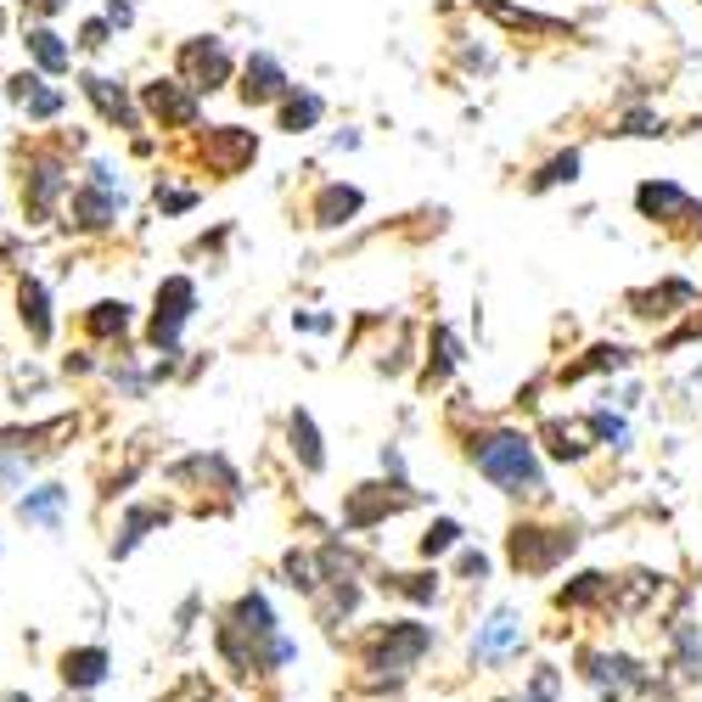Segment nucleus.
<instances>
[{
	"label": "nucleus",
	"mask_w": 702,
	"mask_h": 702,
	"mask_svg": "<svg viewBox=\"0 0 702 702\" xmlns=\"http://www.w3.org/2000/svg\"><path fill=\"white\" fill-rule=\"evenodd\" d=\"M34 7H40V12H57V7H68V0H34Z\"/></svg>",
	"instance_id": "473e14b6"
},
{
	"label": "nucleus",
	"mask_w": 702,
	"mask_h": 702,
	"mask_svg": "<svg viewBox=\"0 0 702 702\" xmlns=\"http://www.w3.org/2000/svg\"><path fill=\"white\" fill-rule=\"evenodd\" d=\"M247 84H242V96L253 102V108H265V102H282L287 96V73H282V62L276 57H247V73H242Z\"/></svg>",
	"instance_id": "0eeeda50"
},
{
	"label": "nucleus",
	"mask_w": 702,
	"mask_h": 702,
	"mask_svg": "<svg viewBox=\"0 0 702 702\" xmlns=\"http://www.w3.org/2000/svg\"><path fill=\"white\" fill-rule=\"evenodd\" d=\"M146 108L157 113V119H174V124H192L197 119V102L181 91L174 79H157V84H146Z\"/></svg>",
	"instance_id": "1a4fd4ad"
},
{
	"label": "nucleus",
	"mask_w": 702,
	"mask_h": 702,
	"mask_svg": "<svg viewBox=\"0 0 702 702\" xmlns=\"http://www.w3.org/2000/svg\"><path fill=\"white\" fill-rule=\"evenodd\" d=\"M293 450L304 456V467H309V472H321V461H326V456H321V438H315V421H309L304 410L293 416Z\"/></svg>",
	"instance_id": "5701e85b"
},
{
	"label": "nucleus",
	"mask_w": 702,
	"mask_h": 702,
	"mask_svg": "<svg viewBox=\"0 0 702 702\" xmlns=\"http://www.w3.org/2000/svg\"><path fill=\"white\" fill-rule=\"evenodd\" d=\"M12 96L23 102V113H29V119H51V113L62 108V91H45V84H40L34 73L12 79Z\"/></svg>",
	"instance_id": "4468645a"
},
{
	"label": "nucleus",
	"mask_w": 702,
	"mask_h": 702,
	"mask_svg": "<svg viewBox=\"0 0 702 702\" xmlns=\"http://www.w3.org/2000/svg\"><path fill=\"white\" fill-rule=\"evenodd\" d=\"M163 517H169L163 506H135V511L124 517V540H113V557H130V551L146 540V529H157Z\"/></svg>",
	"instance_id": "a211bd4d"
},
{
	"label": "nucleus",
	"mask_w": 702,
	"mask_h": 702,
	"mask_svg": "<svg viewBox=\"0 0 702 702\" xmlns=\"http://www.w3.org/2000/svg\"><path fill=\"white\" fill-rule=\"evenodd\" d=\"M456 540H461V529H456L450 517H445V522H433V529L421 535V557H445V551H450Z\"/></svg>",
	"instance_id": "bb28decb"
},
{
	"label": "nucleus",
	"mask_w": 702,
	"mask_h": 702,
	"mask_svg": "<svg viewBox=\"0 0 702 702\" xmlns=\"http://www.w3.org/2000/svg\"><path fill=\"white\" fill-rule=\"evenodd\" d=\"M29 51L40 57V68H51V73H62L68 68V45L51 34V29H29Z\"/></svg>",
	"instance_id": "b1692460"
},
{
	"label": "nucleus",
	"mask_w": 702,
	"mask_h": 702,
	"mask_svg": "<svg viewBox=\"0 0 702 702\" xmlns=\"http://www.w3.org/2000/svg\"><path fill=\"white\" fill-rule=\"evenodd\" d=\"M181 68H186V79H192V91H220V84L231 79V57H225V45L208 34V40H192L186 51H181Z\"/></svg>",
	"instance_id": "20e7f679"
},
{
	"label": "nucleus",
	"mask_w": 702,
	"mask_h": 702,
	"mask_svg": "<svg viewBox=\"0 0 702 702\" xmlns=\"http://www.w3.org/2000/svg\"><path fill=\"white\" fill-rule=\"evenodd\" d=\"M287 573H293V584H304V590H315V584H321V579H315V562H309V557H298V551L287 557Z\"/></svg>",
	"instance_id": "cd10ccee"
},
{
	"label": "nucleus",
	"mask_w": 702,
	"mask_h": 702,
	"mask_svg": "<svg viewBox=\"0 0 702 702\" xmlns=\"http://www.w3.org/2000/svg\"><path fill=\"white\" fill-rule=\"evenodd\" d=\"M596 596H607V573H579V584L562 590V607H590Z\"/></svg>",
	"instance_id": "a878e982"
},
{
	"label": "nucleus",
	"mask_w": 702,
	"mask_h": 702,
	"mask_svg": "<svg viewBox=\"0 0 702 702\" xmlns=\"http://www.w3.org/2000/svg\"><path fill=\"white\" fill-rule=\"evenodd\" d=\"M57 192H62V163L40 157V163H34V181H23V197L34 203V214H45Z\"/></svg>",
	"instance_id": "f3484780"
},
{
	"label": "nucleus",
	"mask_w": 702,
	"mask_h": 702,
	"mask_svg": "<svg viewBox=\"0 0 702 702\" xmlns=\"http://www.w3.org/2000/svg\"><path fill=\"white\" fill-rule=\"evenodd\" d=\"M84 321H91L96 337H124V332H130V304H113V298H108V304H96Z\"/></svg>",
	"instance_id": "4be33fe9"
},
{
	"label": "nucleus",
	"mask_w": 702,
	"mask_h": 702,
	"mask_svg": "<svg viewBox=\"0 0 702 702\" xmlns=\"http://www.w3.org/2000/svg\"><path fill=\"white\" fill-rule=\"evenodd\" d=\"M573 551L568 529H511V562L517 573H551Z\"/></svg>",
	"instance_id": "f03ea898"
},
{
	"label": "nucleus",
	"mask_w": 702,
	"mask_h": 702,
	"mask_svg": "<svg viewBox=\"0 0 702 702\" xmlns=\"http://www.w3.org/2000/svg\"><path fill=\"white\" fill-rule=\"evenodd\" d=\"M208 152H220V174H236L253 152H258V141L247 135V130H208Z\"/></svg>",
	"instance_id": "9b49d317"
},
{
	"label": "nucleus",
	"mask_w": 702,
	"mask_h": 702,
	"mask_svg": "<svg viewBox=\"0 0 702 702\" xmlns=\"http://www.w3.org/2000/svg\"><path fill=\"white\" fill-rule=\"evenodd\" d=\"M517 635H522V630H517L511 612H495V619L484 624V635L472 641V652H478V658H500V652H511V647H517Z\"/></svg>",
	"instance_id": "2eb2a0df"
},
{
	"label": "nucleus",
	"mask_w": 702,
	"mask_h": 702,
	"mask_svg": "<svg viewBox=\"0 0 702 702\" xmlns=\"http://www.w3.org/2000/svg\"><path fill=\"white\" fill-rule=\"evenodd\" d=\"M360 192L355 186H326L321 197H315V225H343L348 214H360Z\"/></svg>",
	"instance_id": "ddd939ff"
},
{
	"label": "nucleus",
	"mask_w": 702,
	"mask_h": 702,
	"mask_svg": "<svg viewBox=\"0 0 702 702\" xmlns=\"http://www.w3.org/2000/svg\"><path fill=\"white\" fill-rule=\"evenodd\" d=\"M108 647H73V652H62V680L73 685V691H96L102 680H108Z\"/></svg>",
	"instance_id": "6e6552de"
},
{
	"label": "nucleus",
	"mask_w": 702,
	"mask_h": 702,
	"mask_svg": "<svg viewBox=\"0 0 702 702\" xmlns=\"http://www.w3.org/2000/svg\"><path fill=\"white\" fill-rule=\"evenodd\" d=\"M84 96H91V102H96L108 119H124V124L135 119V113H130V102L113 91V79H96V73H91V79H84Z\"/></svg>",
	"instance_id": "412c9836"
},
{
	"label": "nucleus",
	"mask_w": 702,
	"mask_h": 702,
	"mask_svg": "<svg viewBox=\"0 0 702 702\" xmlns=\"http://www.w3.org/2000/svg\"><path fill=\"white\" fill-rule=\"evenodd\" d=\"M315 119H321V96H315V91H298V96L282 102V130L298 135V130H309Z\"/></svg>",
	"instance_id": "aec40b11"
},
{
	"label": "nucleus",
	"mask_w": 702,
	"mask_h": 702,
	"mask_svg": "<svg viewBox=\"0 0 702 702\" xmlns=\"http://www.w3.org/2000/svg\"><path fill=\"white\" fill-rule=\"evenodd\" d=\"M84 45H91V51L108 45V23H84Z\"/></svg>",
	"instance_id": "7c9ffc66"
},
{
	"label": "nucleus",
	"mask_w": 702,
	"mask_h": 702,
	"mask_svg": "<svg viewBox=\"0 0 702 702\" xmlns=\"http://www.w3.org/2000/svg\"><path fill=\"white\" fill-rule=\"evenodd\" d=\"M472 461L506 495H546V472H540L535 445L522 433H484V438H472Z\"/></svg>",
	"instance_id": "f257e3e1"
},
{
	"label": "nucleus",
	"mask_w": 702,
	"mask_h": 702,
	"mask_svg": "<svg viewBox=\"0 0 702 702\" xmlns=\"http://www.w3.org/2000/svg\"><path fill=\"white\" fill-rule=\"evenodd\" d=\"M399 590H405L410 601H427V596H433V573H405V579H399Z\"/></svg>",
	"instance_id": "c85d7f7f"
},
{
	"label": "nucleus",
	"mask_w": 702,
	"mask_h": 702,
	"mask_svg": "<svg viewBox=\"0 0 702 702\" xmlns=\"http://www.w3.org/2000/svg\"><path fill=\"white\" fill-rule=\"evenodd\" d=\"M546 438H551V456H557V461H579V456L590 450V427H584V421H551Z\"/></svg>",
	"instance_id": "dca6fc26"
},
{
	"label": "nucleus",
	"mask_w": 702,
	"mask_h": 702,
	"mask_svg": "<svg viewBox=\"0 0 702 702\" xmlns=\"http://www.w3.org/2000/svg\"><path fill=\"white\" fill-rule=\"evenodd\" d=\"M62 506H68V489H62V484H45V489H29V495L18 500V511H23V522H40V529H57V522H62Z\"/></svg>",
	"instance_id": "9d476101"
},
{
	"label": "nucleus",
	"mask_w": 702,
	"mask_h": 702,
	"mask_svg": "<svg viewBox=\"0 0 702 702\" xmlns=\"http://www.w3.org/2000/svg\"><path fill=\"white\" fill-rule=\"evenodd\" d=\"M579 174V152H562V157H551L540 174H535V192H546V186H562V181H573Z\"/></svg>",
	"instance_id": "393cba45"
},
{
	"label": "nucleus",
	"mask_w": 702,
	"mask_h": 702,
	"mask_svg": "<svg viewBox=\"0 0 702 702\" xmlns=\"http://www.w3.org/2000/svg\"><path fill=\"white\" fill-rule=\"evenodd\" d=\"M427 630L421 624H388L383 635H377V647H372V669H410L421 652H427Z\"/></svg>",
	"instance_id": "39448f33"
},
{
	"label": "nucleus",
	"mask_w": 702,
	"mask_h": 702,
	"mask_svg": "<svg viewBox=\"0 0 702 702\" xmlns=\"http://www.w3.org/2000/svg\"><path fill=\"white\" fill-rule=\"evenodd\" d=\"M484 568H489V562H484V557H472V551H467V557H461V573H467V579H484Z\"/></svg>",
	"instance_id": "2f4dec72"
},
{
	"label": "nucleus",
	"mask_w": 702,
	"mask_h": 702,
	"mask_svg": "<svg viewBox=\"0 0 702 702\" xmlns=\"http://www.w3.org/2000/svg\"><path fill=\"white\" fill-rule=\"evenodd\" d=\"M546 696H557V674H551V669L535 674V696H529V702H546Z\"/></svg>",
	"instance_id": "c756f323"
},
{
	"label": "nucleus",
	"mask_w": 702,
	"mask_h": 702,
	"mask_svg": "<svg viewBox=\"0 0 702 702\" xmlns=\"http://www.w3.org/2000/svg\"><path fill=\"white\" fill-rule=\"evenodd\" d=\"M113 214H119V197L108 192V186H84V192H73V220L84 225V231H102V225H113Z\"/></svg>",
	"instance_id": "f8f14e48"
},
{
	"label": "nucleus",
	"mask_w": 702,
	"mask_h": 702,
	"mask_svg": "<svg viewBox=\"0 0 702 702\" xmlns=\"http://www.w3.org/2000/svg\"><path fill=\"white\" fill-rule=\"evenodd\" d=\"M18 304H23V326L34 332V343L51 337V309H45V287L40 282H23L18 287Z\"/></svg>",
	"instance_id": "6ab92c4d"
},
{
	"label": "nucleus",
	"mask_w": 702,
	"mask_h": 702,
	"mask_svg": "<svg viewBox=\"0 0 702 702\" xmlns=\"http://www.w3.org/2000/svg\"><path fill=\"white\" fill-rule=\"evenodd\" d=\"M192 309H197V287H192L186 276H169V282L157 287V315H152V343H157V348H174V337H181V326L192 321Z\"/></svg>",
	"instance_id": "7ed1b4c3"
},
{
	"label": "nucleus",
	"mask_w": 702,
	"mask_h": 702,
	"mask_svg": "<svg viewBox=\"0 0 702 702\" xmlns=\"http://www.w3.org/2000/svg\"><path fill=\"white\" fill-rule=\"evenodd\" d=\"M635 203H641L647 220H663V225H674V220H696V225H702V208H696L680 186H669V181H647V186L635 192Z\"/></svg>",
	"instance_id": "423d86ee"
}]
</instances>
